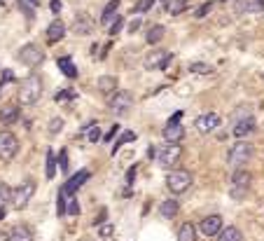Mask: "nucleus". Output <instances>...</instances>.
<instances>
[{"label": "nucleus", "mask_w": 264, "mask_h": 241, "mask_svg": "<svg viewBox=\"0 0 264 241\" xmlns=\"http://www.w3.org/2000/svg\"><path fill=\"white\" fill-rule=\"evenodd\" d=\"M253 185V173L246 169V166H241V169H234L231 171V178H229V197L231 199H246L248 190Z\"/></svg>", "instance_id": "1"}, {"label": "nucleus", "mask_w": 264, "mask_h": 241, "mask_svg": "<svg viewBox=\"0 0 264 241\" xmlns=\"http://www.w3.org/2000/svg\"><path fill=\"white\" fill-rule=\"evenodd\" d=\"M42 96V80L40 75H28L19 87V103L21 106H33Z\"/></svg>", "instance_id": "2"}, {"label": "nucleus", "mask_w": 264, "mask_h": 241, "mask_svg": "<svg viewBox=\"0 0 264 241\" xmlns=\"http://www.w3.org/2000/svg\"><path fill=\"white\" fill-rule=\"evenodd\" d=\"M253 152H255V148H253V143H248V141H238V143H234L227 152L229 166H231V169L246 166L248 161L253 160Z\"/></svg>", "instance_id": "3"}, {"label": "nucleus", "mask_w": 264, "mask_h": 241, "mask_svg": "<svg viewBox=\"0 0 264 241\" xmlns=\"http://www.w3.org/2000/svg\"><path fill=\"white\" fill-rule=\"evenodd\" d=\"M192 185V171L189 169H173L166 176V188L171 190V195H183Z\"/></svg>", "instance_id": "4"}, {"label": "nucleus", "mask_w": 264, "mask_h": 241, "mask_svg": "<svg viewBox=\"0 0 264 241\" xmlns=\"http://www.w3.org/2000/svg\"><path fill=\"white\" fill-rule=\"evenodd\" d=\"M17 59L21 66H26V68H36V66H40V63L44 61V49L38 42H28V45H24L21 49H19Z\"/></svg>", "instance_id": "5"}, {"label": "nucleus", "mask_w": 264, "mask_h": 241, "mask_svg": "<svg viewBox=\"0 0 264 241\" xmlns=\"http://www.w3.org/2000/svg\"><path fill=\"white\" fill-rule=\"evenodd\" d=\"M110 113L117 117H124L129 110H131L133 106V96L129 94V91H124V89H117L114 94H110Z\"/></svg>", "instance_id": "6"}, {"label": "nucleus", "mask_w": 264, "mask_h": 241, "mask_svg": "<svg viewBox=\"0 0 264 241\" xmlns=\"http://www.w3.org/2000/svg\"><path fill=\"white\" fill-rule=\"evenodd\" d=\"M183 155V148L178 143H166L164 148H157V161L161 169H173Z\"/></svg>", "instance_id": "7"}, {"label": "nucleus", "mask_w": 264, "mask_h": 241, "mask_svg": "<svg viewBox=\"0 0 264 241\" xmlns=\"http://www.w3.org/2000/svg\"><path fill=\"white\" fill-rule=\"evenodd\" d=\"M171 61H173V54L157 47V49H152V52L145 56L143 66H145L148 71H166L168 66H171Z\"/></svg>", "instance_id": "8"}, {"label": "nucleus", "mask_w": 264, "mask_h": 241, "mask_svg": "<svg viewBox=\"0 0 264 241\" xmlns=\"http://www.w3.org/2000/svg\"><path fill=\"white\" fill-rule=\"evenodd\" d=\"M33 195H36V185H33V180H24L19 188L12 190V206H14L17 211L26 208L28 201L33 199Z\"/></svg>", "instance_id": "9"}, {"label": "nucleus", "mask_w": 264, "mask_h": 241, "mask_svg": "<svg viewBox=\"0 0 264 241\" xmlns=\"http://www.w3.org/2000/svg\"><path fill=\"white\" fill-rule=\"evenodd\" d=\"M19 152V138L12 131H0V157L14 160Z\"/></svg>", "instance_id": "10"}, {"label": "nucleus", "mask_w": 264, "mask_h": 241, "mask_svg": "<svg viewBox=\"0 0 264 241\" xmlns=\"http://www.w3.org/2000/svg\"><path fill=\"white\" fill-rule=\"evenodd\" d=\"M89 178H91V173H89L87 169H79L77 173H73L71 178H68L66 183H63L61 192H63L66 197H75V195H77V190L82 188V185H84V183H87Z\"/></svg>", "instance_id": "11"}, {"label": "nucleus", "mask_w": 264, "mask_h": 241, "mask_svg": "<svg viewBox=\"0 0 264 241\" xmlns=\"http://www.w3.org/2000/svg\"><path fill=\"white\" fill-rule=\"evenodd\" d=\"M194 126H196L199 134H211V131H215L220 126V115L218 113H203V115L196 117Z\"/></svg>", "instance_id": "12"}, {"label": "nucleus", "mask_w": 264, "mask_h": 241, "mask_svg": "<svg viewBox=\"0 0 264 241\" xmlns=\"http://www.w3.org/2000/svg\"><path fill=\"white\" fill-rule=\"evenodd\" d=\"M222 227H225V223H222L220 215H206L201 223H199V230H201L203 237H218V232H220Z\"/></svg>", "instance_id": "13"}, {"label": "nucleus", "mask_w": 264, "mask_h": 241, "mask_svg": "<svg viewBox=\"0 0 264 241\" xmlns=\"http://www.w3.org/2000/svg\"><path fill=\"white\" fill-rule=\"evenodd\" d=\"M255 134V117L250 115L246 120H238L234 122V129H231V136H236L238 141H246L248 136Z\"/></svg>", "instance_id": "14"}, {"label": "nucleus", "mask_w": 264, "mask_h": 241, "mask_svg": "<svg viewBox=\"0 0 264 241\" xmlns=\"http://www.w3.org/2000/svg\"><path fill=\"white\" fill-rule=\"evenodd\" d=\"M73 31H75V36H89V33L94 31V21H91V17H89L87 12H77V14H75Z\"/></svg>", "instance_id": "15"}, {"label": "nucleus", "mask_w": 264, "mask_h": 241, "mask_svg": "<svg viewBox=\"0 0 264 241\" xmlns=\"http://www.w3.org/2000/svg\"><path fill=\"white\" fill-rule=\"evenodd\" d=\"M234 9L236 14H260L264 12V0H236Z\"/></svg>", "instance_id": "16"}, {"label": "nucleus", "mask_w": 264, "mask_h": 241, "mask_svg": "<svg viewBox=\"0 0 264 241\" xmlns=\"http://www.w3.org/2000/svg\"><path fill=\"white\" fill-rule=\"evenodd\" d=\"M66 38V24H63L61 19H54L52 24L47 26V42L54 45V42H59Z\"/></svg>", "instance_id": "17"}, {"label": "nucleus", "mask_w": 264, "mask_h": 241, "mask_svg": "<svg viewBox=\"0 0 264 241\" xmlns=\"http://www.w3.org/2000/svg\"><path fill=\"white\" fill-rule=\"evenodd\" d=\"M56 66H59V71L63 73V78L77 80V66L73 63L71 56H59V59H56Z\"/></svg>", "instance_id": "18"}, {"label": "nucleus", "mask_w": 264, "mask_h": 241, "mask_svg": "<svg viewBox=\"0 0 264 241\" xmlns=\"http://www.w3.org/2000/svg\"><path fill=\"white\" fill-rule=\"evenodd\" d=\"M183 136H185V126L180 124V122L164 126V141H166V143H180Z\"/></svg>", "instance_id": "19"}, {"label": "nucleus", "mask_w": 264, "mask_h": 241, "mask_svg": "<svg viewBox=\"0 0 264 241\" xmlns=\"http://www.w3.org/2000/svg\"><path fill=\"white\" fill-rule=\"evenodd\" d=\"M117 84H119V82H117V78H114V75H103V78H98L96 89L101 91V94H108V96H110V94H114V91H117Z\"/></svg>", "instance_id": "20"}, {"label": "nucleus", "mask_w": 264, "mask_h": 241, "mask_svg": "<svg viewBox=\"0 0 264 241\" xmlns=\"http://www.w3.org/2000/svg\"><path fill=\"white\" fill-rule=\"evenodd\" d=\"M7 241H33V232L26 225H14L12 232L7 234Z\"/></svg>", "instance_id": "21"}, {"label": "nucleus", "mask_w": 264, "mask_h": 241, "mask_svg": "<svg viewBox=\"0 0 264 241\" xmlns=\"http://www.w3.org/2000/svg\"><path fill=\"white\" fill-rule=\"evenodd\" d=\"M136 138H138V134H136V131H131V129H124V131H119V134H117V141H114V145H113V150H110V152H113V155H117L122 145L136 143Z\"/></svg>", "instance_id": "22"}, {"label": "nucleus", "mask_w": 264, "mask_h": 241, "mask_svg": "<svg viewBox=\"0 0 264 241\" xmlns=\"http://www.w3.org/2000/svg\"><path fill=\"white\" fill-rule=\"evenodd\" d=\"M178 211H180L178 199H166V201H161V206H159V213H161V218H166V220H173L178 215Z\"/></svg>", "instance_id": "23"}, {"label": "nucleus", "mask_w": 264, "mask_h": 241, "mask_svg": "<svg viewBox=\"0 0 264 241\" xmlns=\"http://www.w3.org/2000/svg\"><path fill=\"white\" fill-rule=\"evenodd\" d=\"M218 241H243V234H241V230L238 227H234V225H227V227H222L220 232H218V237H215Z\"/></svg>", "instance_id": "24"}, {"label": "nucleus", "mask_w": 264, "mask_h": 241, "mask_svg": "<svg viewBox=\"0 0 264 241\" xmlns=\"http://www.w3.org/2000/svg\"><path fill=\"white\" fill-rule=\"evenodd\" d=\"M19 106H2L0 108V122L2 124H14V122H19Z\"/></svg>", "instance_id": "25"}, {"label": "nucleus", "mask_w": 264, "mask_h": 241, "mask_svg": "<svg viewBox=\"0 0 264 241\" xmlns=\"http://www.w3.org/2000/svg\"><path fill=\"white\" fill-rule=\"evenodd\" d=\"M44 176H47V180H52L56 176V155H54L52 148L44 155Z\"/></svg>", "instance_id": "26"}, {"label": "nucleus", "mask_w": 264, "mask_h": 241, "mask_svg": "<svg viewBox=\"0 0 264 241\" xmlns=\"http://www.w3.org/2000/svg\"><path fill=\"white\" fill-rule=\"evenodd\" d=\"M164 36H166V28L161 26V24H154V26L148 31V36H145V40L150 42V45H159L161 40H164Z\"/></svg>", "instance_id": "27"}, {"label": "nucleus", "mask_w": 264, "mask_h": 241, "mask_svg": "<svg viewBox=\"0 0 264 241\" xmlns=\"http://www.w3.org/2000/svg\"><path fill=\"white\" fill-rule=\"evenodd\" d=\"M119 2H122V0H110V2L106 5V9L101 12V24H103V26H108V24L113 21V17L117 14V7H119Z\"/></svg>", "instance_id": "28"}, {"label": "nucleus", "mask_w": 264, "mask_h": 241, "mask_svg": "<svg viewBox=\"0 0 264 241\" xmlns=\"http://www.w3.org/2000/svg\"><path fill=\"white\" fill-rule=\"evenodd\" d=\"M178 241H196V227L192 223H185L178 230Z\"/></svg>", "instance_id": "29"}, {"label": "nucleus", "mask_w": 264, "mask_h": 241, "mask_svg": "<svg viewBox=\"0 0 264 241\" xmlns=\"http://www.w3.org/2000/svg\"><path fill=\"white\" fill-rule=\"evenodd\" d=\"M166 5V12H171V14H180V12H185L187 9V5L192 2V0H164Z\"/></svg>", "instance_id": "30"}, {"label": "nucleus", "mask_w": 264, "mask_h": 241, "mask_svg": "<svg viewBox=\"0 0 264 241\" xmlns=\"http://www.w3.org/2000/svg\"><path fill=\"white\" fill-rule=\"evenodd\" d=\"M82 134H87V141H91V143H96V141H101V138H103V136H101V129H98L96 122H89V124H84Z\"/></svg>", "instance_id": "31"}, {"label": "nucleus", "mask_w": 264, "mask_h": 241, "mask_svg": "<svg viewBox=\"0 0 264 241\" xmlns=\"http://www.w3.org/2000/svg\"><path fill=\"white\" fill-rule=\"evenodd\" d=\"M189 73H196V75H213V66L208 63H189Z\"/></svg>", "instance_id": "32"}, {"label": "nucleus", "mask_w": 264, "mask_h": 241, "mask_svg": "<svg viewBox=\"0 0 264 241\" xmlns=\"http://www.w3.org/2000/svg\"><path fill=\"white\" fill-rule=\"evenodd\" d=\"M122 26H124V17H119V14H114L113 21L108 24V33H110V36L114 38L117 33H119V31H122Z\"/></svg>", "instance_id": "33"}, {"label": "nucleus", "mask_w": 264, "mask_h": 241, "mask_svg": "<svg viewBox=\"0 0 264 241\" xmlns=\"http://www.w3.org/2000/svg\"><path fill=\"white\" fill-rule=\"evenodd\" d=\"M253 115V110L250 106H238L234 113H231V122H238V120H246V117Z\"/></svg>", "instance_id": "34"}, {"label": "nucleus", "mask_w": 264, "mask_h": 241, "mask_svg": "<svg viewBox=\"0 0 264 241\" xmlns=\"http://www.w3.org/2000/svg\"><path fill=\"white\" fill-rule=\"evenodd\" d=\"M7 201H12V188L5 180H0V206H5Z\"/></svg>", "instance_id": "35"}, {"label": "nucleus", "mask_w": 264, "mask_h": 241, "mask_svg": "<svg viewBox=\"0 0 264 241\" xmlns=\"http://www.w3.org/2000/svg\"><path fill=\"white\" fill-rule=\"evenodd\" d=\"M66 199H68V197L59 190V195H56V215H66V204H68Z\"/></svg>", "instance_id": "36"}, {"label": "nucleus", "mask_w": 264, "mask_h": 241, "mask_svg": "<svg viewBox=\"0 0 264 241\" xmlns=\"http://www.w3.org/2000/svg\"><path fill=\"white\" fill-rule=\"evenodd\" d=\"M75 96H77V94L73 89H59L56 96H54V101H56V103H59V101H71V98H75Z\"/></svg>", "instance_id": "37"}, {"label": "nucleus", "mask_w": 264, "mask_h": 241, "mask_svg": "<svg viewBox=\"0 0 264 241\" xmlns=\"http://www.w3.org/2000/svg\"><path fill=\"white\" fill-rule=\"evenodd\" d=\"M211 9H213V0H208V2H203L201 7L194 12V19H203L206 14H211Z\"/></svg>", "instance_id": "38"}, {"label": "nucleus", "mask_w": 264, "mask_h": 241, "mask_svg": "<svg viewBox=\"0 0 264 241\" xmlns=\"http://www.w3.org/2000/svg\"><path fill=\"white\" fill-rule=\"evenodd\" d=\"M59 169H61V173H68V150L66 148L59 150Z\"/></svg>", "instance_id": "39"}, {"label": "nucleus", "mask_w": 264, "mask_h": 241, "mask_svg": "<svg viewBox=\"0 0 264 241\" xmlns=\"http://www.w3.org/2000/svg\"><path fill=\"white\" fill-rule=\"evenodd\" d=\"M79 213V201L75 197H71V201L66 204V215H77Z\"/></svg>", "instance_id": "40"}, {"label": "nucleus", "mask_w": 264, "mask_h": 241, "mask_svg": "<svg viewBox=\"0 0 264 241\" xmlns=\"http://www.w3.org/2000/svg\"><path fill=\"white\" fill-rule=\"evenodd\" d=\"M61 129H63V120H61V117H54L52 122H49V134L56 136Z\"/></svg>", "instance_id": "41"}, {"label": "nucleus", "mask_w": 264, "mask_h": 241, "mask_svg": "<svg viewBox=\"0 0 264 241\" xmlns=\"http://www.w3.org/2000/svg\"><path fill=\"white\" fill-rule=\"evenodd\" d=\"M12 80H14V73L9 71V68H7V71H2V78H0V89H2L5 84H9Z\"/></svg>", "instance_id": "42"}, {"label": "nucleus", "mask_w": 264, "mask_h": 241, "mask_svg": "<svg viewBox=\"0 0 264 241\" xmlns=\"http://www.w3.org/2000/svg\"><path fill=\"white\" fill-rule=\"evenodd\" d=\"M141 26H143V19L141 17H133V21H129V26H126V28H129V33L133 36V33H136Z\"/></svg>", "instance_id": "43"}, {"label": "nucleus", "mask_w": 264, "mask_h": 241, "mask_svg": "<svg viewBox=\"0 0 264 241\" xmlns=\"http://www.w3.org/2000/svg\"><path fill=\"white\" fill-rule=\"evenodd\" d=\"M136 171H138V164L129 166V171H126V185H133V180H136Z\"/></svg>", "instance_id": "44"}, {"label": "nucleus", "mask_w": 264, "mask_h": 241, "mask_svg": "<svg viewBox=\"0 0 264 241\" xmlns=\"http://www.w3.org/2000/svg\"><path fill=\"white\" fill-rule=\"evenodd\" d=\"M152 5H154V0H141V2L136 5V12H148Z\"/></svg>", "instance_id": "45"}, {"label": "nucleus", "mask_w": 264, "mask_h": 241, "mask_svg": "<svg viewBox=\"0 0 264 241\" xmlns=\"http://www.w3.org/2000/svg\"><path fill=\"white\" fill-rule=\"evenodd\" d=\"M119 131H122V129H119V124H113V126H110V131L103 136V141H113V138L119 134Z\"/></svg>", "instance_id": "46"}, {"label": "nucleus", "mask_w": 264, "mask_h": 241, "mask_svg": "<svg viewBox=\"0 0 264 241\" xmlns=\"http://www.w3.org/2000/svg\"><path fill=\"white\" fill-rule=\"evenodd\" d=\"M19 7H21V12L26 14V19H28V21H33V19H36V14H33V9L28 7L26 2H19Z\"/></svg>", "instance_id": "47"}, {"label": "nucleus", "mask_w": 264, "mask_h": 241, "mask_svg": "<svg viewBox=\"0 0 264 241\" xmlns=\"http://www.w3.org/2000/svg\"><path fill=\"white\" fill-rule=\"evenodd\" d=\"M183 115H185V113H183V110H176V113H173V115L168 117V122H166V124H178V122H180V120H183Z\"/></svg>", "instance_id": "48"}, {"label": "nucleus", "mask_w": 264, "mask_h": 241, "mask_svg": "<svg viewBox=\"0 0 264 241\" xmlns=\"http://www.w3.org/2000/svg\"><path fill=\"white\" fill-rule=\"evenodd\" d=\"M61 7H63L61 0H52V2H49V9H52L54 14H59V12H61Z\"/></svg>", "instance_id": "49"}, {"label": "nucleus", "mask_w": 264, "mask_h": 241, "mask_svg": "<svg viewBox=\"0 0 264 241\" xmlns=\"http://www.w3.org/2000/svg\"><path fill=\"white\" fill-rule=\"evenodd\" d=\"M106 215H108V211L103 208V211H101V215H98L96 220H94V225H96V227H98V225H103V223H106Z\"/></svg>", "instance_id": "50"}, {"label": "nucleus", "mask_w": 264, "mask_h": 241, "mask_svg": "<svg viewBox=\"0 0 264 241\" xmlns=\"http://www.w3.org/2000/svg\"><path fill=\"white\" fill-rule=\"evenodd\" d=\"M148 160H157V145H150V148H148Z\"/></svg>", "instance_id": "51"}, {"label": "nucleus", "mask_w": 264, "mask_h": 241, "mask_svg": "<svg viewBox=\"0 0 264 241\" xmlns=\"http://www.w3.org/2000/svg\"><path fill=\"white\" fill-rule=\"evenodd\" d=\"M113 234V225H103L101 227V237H110Z\"/></svg>", "instance_id": "52"}, {"label": "nucleus", "mask_w": 264, "mask_h": 241, "mask_svg": "<svg viewBox=\"0 0 264 241\" xmlns=\"http://www.w3.org/2000/svg\"><path fill=\"white\" fill-rule=\"evenodd\" d=\"M5 215H7V211H5V208L0 206V220H5Z\"/></svg>", "instance_id": "53"}, {"label": "nucleus", "mask_w": 264, "mask_h": 241, "mask_svg": "<svg viewBox=\"0 0 264 241\" xmlns=\"http://www.w3.org/2000/svg\"><path fill=\"white\" fill-rule=\"evenodd\" d=\"M28 2H31V5H33V7H38V5H40V2H38V0H28Z\"/></svg>", "instance_id": "54"}, {"label": "nucleus", "mask_w": 264, "mask_h": 241, "mask_svg": "<svg viewBox=\"0 0 264 241\" xmlns=\"http://www.w3.org/2000/svg\"><path fill=\"white\" fill-rule=\"evenodd\" d=\"M0 241H7V234H2V232H0Z\"/></svg>", "instance_id": "55"}, {"label": "nucleus", "mask_w": 264, "mask_h": 241, "mask_svg": "<svg viewBox=\"0 0 264 241\" xmlns=\"http://www.w3.org/2000/svg\"><path fill=\"white\" fill-rule=\"evenodd\" d=\"M222 2H227V0H222Z\"/></svg>", "instance_id": "56"}]
</instances>
